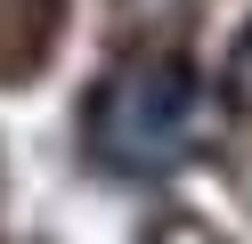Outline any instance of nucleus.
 <instances>
[{
    "instance_id": "1",
    "label": "nucleus",
    "mask_w": 252,
    "mask_h": 244,
    "mask_svg": "<svg viewBox=\"0 0 252 244\" xmlns=\"http://www.w3.org/2000/svg\"><path fill=\"white\" fill-rule=\"evenodd\" d=\"M203 130V81L187 57H130L90 98V155L122 179H155L195 146Z\"/></svg>"
}]
</instances>
